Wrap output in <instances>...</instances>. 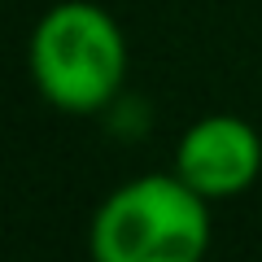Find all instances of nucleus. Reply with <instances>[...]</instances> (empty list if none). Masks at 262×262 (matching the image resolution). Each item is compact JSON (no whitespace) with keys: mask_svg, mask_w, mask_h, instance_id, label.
<instances>
[{"mask_svg":"<svg viewBox=\"0 0 262 262\" xmlns=\"http://www.w3.org/2000/svg\"><path fill=\"white\" fill-rule=\"evenodd\" d=\"M127 75L122 31L92 0H61L31 35V79L48 105L66 114H92L114 101Z\"/></svg>","mask_w":262,"mask_h":262,"instance_id":"2","label":"nucleus"},{"mask_svg":"<svg viewBox=\"0 0 262 262\" xmlns=\"http://www.w3.org/2000/svg\"><path fill=\"white\" fill-rule=\"evenodd\" d=\"M258 170H262V140L236 114H210V118L192 122L175 153V175L188 188H196L206 201L245 192L258 179Z\"/></svg>","mask_w":262,"mask_h":262,"instance_id":"3","label":"nucleus"},{"mask_svg":"<svg viewBox=\"0 0 262 262\" xmlns=\"http://www.w3.org/2000/svg\"><path fill=\"white\" fill-rule=\"evenodd\" d=\"M92 262H201L210 249L206 196L179 175H140L101 201Z\"/></svg>","mask_w":262,"mask_h":262,"instance_id":"1","label":"nucleus"}]
</instances>
